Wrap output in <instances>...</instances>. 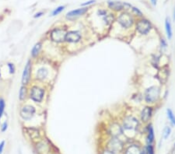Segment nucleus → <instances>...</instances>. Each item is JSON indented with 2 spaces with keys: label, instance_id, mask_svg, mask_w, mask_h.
I'll use <instances>...</instances> for the list:
<instances>
[{
  "label": "nucleus",
  "instance_id": "obj_12",
  "mask_svg": "<svg viewBox=\"0 0 175 154\" xmlns=\"http://www.w3.org/2000/svg\"><path fill=\"white\" fill-rule=\"evenodd\" d=\"M151 114H152V109H151V108H148V107L145 108L144 109H143V111H142V120H143V122H147V121H149V119H150V117H151Z\"/></svg>",
  "mask_w": 175,
  "mask_h": 154
},
{
  "label": "nucleus",
  "instance_id": "obj_23",
  "mask_svg": "<svg viewBox=\"0 0 175 154\" xmlns=\"http://www.w3.org/2000/svg\"><path fill=\"white\" fill-rule=\"evenodd\" d=\"M116 127H114V125L113 126V127H111V129H112V131H111V134H115L116 135H118V134H119V133H121L122 132V131H121V129H120V127H119V126H115Z\"/></svg>",
  "mask_w": 175,
  "mask_h": 154
},
{
  "label": "nucleus",
  "instance_id": "obj_10",
  "mask_svg": "<svg viewBox=\"0 0 175 154\" xmlns=\"http://www.w3.org/2000/svg\"><path fill=\"white\" fill-rule=\"evenodd\" d=\"M108 148H109L110 151L112 152L121 151L122 149V143L119 140L113 139L108 144Z\"/></svg>",
  "mask_w": 175,
  "mask_h": 154
},
{
  "label": "nucleus",
  "instance_id": "obj_27",
  "mask_svg": "<svg viewBox=\"0 0 175 154\" xmlns=\"http://www.w3.org/2000/svg\"><path fill=\"white\" fill-rule=\"evenodd\" d=\"M94 2H95V0H90V1H88V2H84V3L81 4V5H82V6H86V5L94 3Z\"/></svg>",
  "mask_w": 175,
  "mask_h": 154
},
{
  "label": "nucleus",
  "instance_id": "obj_31",
  "mask_svg": "<svg viewBox=\"0 0 175 154\" xmlns=\"http://www.w3.org/2000/svg\"><path fill=\"white\" fill-rule=\"evenodd\" d=\"M43 15V13L42 12H40V13H36L35 16H34V18H37V17H40V16H41Z\"/></svg>",
  "mask_w": 175,
  "mask_h": 154
},
{
  "label": "nucleus",
  "instance_id": "obj_5",
  "mask_svg": "<svg viewBox=\"0 0 175 154\" xmlns=\"http://www.w3.org/2000/svg\"><path fill=\"white\" fill-rule=\"evenodd\" d=\"M151 29V24L146 20H140L137 23V31L143 34H146Z\"/></svg>",
  "mask_w": 175,
  "mask_h": 154
},
{
  "label": "nucleus",
  "instance_id": "obj_4",
  "mask_svg": "<svg viewBox=\"0 0 175 154\" xmlns=\"http://www.w3.org/2000/svg\"><path fill=\"white\" fill-rule=\"evenodd\" d=\"M44 93H45V91L42 89L34 86L31 90V98L36 102H41L42 99H43Z\"/></svg>",
  "mask_w": 175,
  "mask_h": 154
},
{
  "label": "nucleus",
  "instance_id": "obj_11",
  "mask_svg": "<svg viewBox=\"0 0 175 154\" xmlns=\"http://www.w3.org/2000/svg\"><path fill=\"white\" fill-rule=\"evenodd\" d=\"M88 9L86 7L85 8H80V9H77L75 10H72L67 13V18H74V17H77V16H82L84 13H86L87 12Z\"/></svg>",
  "mask_w": 175,
  "mask_h": 154
},
{
  "label": "nucleus",
  "instance_id": "obj_28",
  "mask_svg": "<svg viewBox=\"0 0 175 154\" xmlns=\"http://www.w3.org/2000/svg\"><path fill=\"white\" fill-rule=\"evenodd\" d=\"M132 9H133V11H134V12L136 13V14L139 15V16H142V12L140 10V9H138V8L132 7Z\"/></svg>",
  "mask_w": 175,
  "mask_h": 154
},
{
  "label": "nucleus",
  "instance_id": "obj_21",
  "mask_svg": "<svg viewBox=\"0 0 175 154\" xmlns=\"http://www.w3.org/2000/svg\"><path fill=\"white\" fill-rule=\"evenodd\" d=\"M65 9V6L64 5H61V6H59V7L57 8V9H56L55 10L52 12V16H56V15L59 14V13H61V12H62L63 10H64Z\"/></svg>",
  "mask_w": 175,
  "mask_h": 154
},
{
  "label": "nucleus",
  "instance_id": "obj_20",
  "mask_svg": "<svg viewBox=\"0 0 175 154\" xmlns=\"http://www.w3.org/2000/svg\"><path fill=\"white\" fill-rule=\"evenodd\" d=\"M26 93H27V89H26V87H24V86H22V87L20 88V96H19V97H20V100H22L25 98Z\"/></svg>",
  "mask_w": 175,
  "mask_h": 154
},
{
  "label": "nucleus",
  "instance_id": "obj_34",
  "mask_svg": "<svg viewBox=\"0 0 175 154\" xmlns=\"http://www.w3.org/2000/svg\"><path fill=\"white\" fill-rule=\"evenodd\" d=\"M173 20H175V8H174V10H173Z\"/></svg>",
  "mask_w": 175,
  "mask_h": 154
},
{
  "label": "nucleus",
  "instance_id": "obj_16",
  "mask_svg": "<svg viewBox=\"0 0 175 154\" xmlns=\"http://www.w3.org/2000/svg\"><path fill=\"white\" fill-rule=\"evenodd\" d=\"M154 139V133H153V129L152 126H150V129H149V134L148 137H147V141L150 144H151L153 142Z\"/></svg>",
  "mask_w": 175,
  "mask_h": 154
},
{
  "label": "nucleus",
  "instance_id": "obj_36",
  "mask_svg": "<svg viewBox=\"0 0 175 154\" xmlns=\"http://www.w3.org/2000/svg\"><path fill=\"white\" fill-rule=\"evenodd\" d=\"M174 147H175V145H174Z\"/></svg>",
  "mask_w": 175,
  "mask_h": 154
},
{
  "label": "nucleus",
  "instance_id": "obj_19",
  "mask_svg": "<svg viewBox=\"0 0 175 154\" xmlns=\"http://www.w3.org/2000/svg\"><path fill=\"white\" fill-rule=\"evenodd\" d=\"M170 132H171V129L170 127H165L163 129V139H167L169 137L170 134Z\"/></svg>",
  "mask_w": 175,
  "mask_h": 154
},
{
  "label": "nucleus",
  "instance_id": "obj_35",
  "mask_svg": "<svg viewBox=\"0 0 175 154\" xmlns=\"http://www.w3.org/2000/svg\"><path fill=\"white\" fill-rule=\"evenodd\" d=\"M140 154H145V153H144V152H141V153H140Z\"/></svg>",
  "mask_w": 175,
  "mask_h": 154
},
{
  "label": "nucleus",
  "instance_id": "obj_26",
  "mask_svg": "<svg viewBox=\"0 0 175 154\" xmlns=\"http://www.w3.org/2000/svg\"><path fill=\"white\" fill-rule=\"evenodd\" d=\"M8 66H9V72H10V73H14V71H15V68H14V65H13V64H8Z\"/></svg>",
  "mask_w": 175,
  "mask_h": 154
},
{
  "label": "nucleus",
  "instance_id": "obj_33",
  "mask_svg": "<svg viewBox=\"0 0 175 154\" xmlns=\"http://www.w3.org/2000/svg\"><path fill=\"white\" fill-rule=\"evenodd\" d=\"M104 154H114L112 152H111V151H107V152H104Z\"/></svg>",
  "mask_w": 175,
  "mask_h": 154
},
{
  "label": "nucleus",
  "instance_id": "obj_2",
  "mask_svg": "<svg viewBox=\"0 0 175 154\" xmlns=\"http://www.w3.org/2000/svg\"><path fill=\"white\" fill-rule=\"evenodd\" d=\"M34 112H35V109H34V107L30 105L24 106L21 109V111H20V116L24 120L28 121L31 119Z\"/></svg>",
  "mask_w": 175,
  "mask_h": 154
},
{
  "label": "nucleus",
  "instance_id": "obj_7",
  "mask_svg": "<svg viewBox=\"0 0 175 154\" xmlns=\"http://www.w3.org/2000/svg\"><path fill=\"white\" fill-rule=\"evenodd\" d=\"M138 126V121L133 117H128L124 121V127L125 129L133 130L136 129Z\"/></svg>",
  "mask_w": 175,
  "mask_h": 154
},
{
  "label": "nucleus",
  "instance_id": "obj_17",
  "mask_svg": "<svg viewBox=\"0 0 175 154\" xmlns=\"http://www.w3.org/2000/svg\"><path fill=\"white\" fill-rule=\"evenodd\" d=\"M41 43H38L34 45V48H33L32 49V52H31V54H32L33 56L38 55V54L40 52V49H41Z\"/></svg>",
  "mask_w": 175,
  "mask_h": 154
},
{
  "label": "nucleus",
  "instance_id": "obj_32",
  "mask_svg": "<svg viewBox=\"0 0 175 154\" xmlns=\"http://www.w3.org/2000/svg\"><path fill=\"white\" fill-rule=\"evenodd\" d=\"M151 1V2H152V4L153 5H156V2H157V0H150Z\"/></svg>",
  "mask_w": 175,
  "mask_h": 154
},
{
  "label": "nucleus",
  "instance_id": "obj_8",
  "mask_svg": "<svg viewBox=\"0 0 175 154\" xmlns=\"http://www.w3.org/2000/svg\"><path fill=\"white\" fill-rule=\"evenodd\" d=\"M31 65L30 61L27 62L26 65L24 70H23V75H22V83L23 85L27 84L28 81L30 80V76H31Z\"/></svg>",
  "mask_w": 175,
  "mask_h": 154
},
{
  "label": "nucleus",
  "instance_id": "obj_22",
  "mask_svg": "<svg viewBox=\"0 0 175 154\" xmlns=\"http://www.w3.org/2000/svg\"><path fill=\"white\" fill-rule=\"evenodd\" d=\"M167 115H168V117H169V118H170V120L171 121L172 123H173L175 126V117H174V115H173V112H172V111L170 109L167 110Z\"/></svg>",
  "mask_w": 175,
  "mask_h": 154
},
{
  "label": "nucleus",
  "instance_id": "obj_14",
  "mask_svg": "<svg viewBox=\"0 0 175 154\" xmlns=\"http://www.w3.org/2000/svg\"><path fill=\"white\" fill-rule=\"evenodd\" d=\"M165 27H166L167 35L168 39H171V38H172V29H171V25H170V19L169 18H167L166 22H165Z\"/></svg>",
  "mask_w": 175,
  "mask_h": 154
},
{
  "label": "nucleus",
  "instance_id": "obj_15",
  "mask_svg": "<svg viewBox=\"0 0 175 154\" xmlns=\"http://www.w3.org/2000/svg\"><path fill=\"white\" fill-rule=\"evenodd\" d=\"M48 70L45 68H41L38 69V72H37V78L39 79H44L45 77L48 75Z\"/></svg>",
  "mask_w": 175,
  "mask_h": 154
},
{
  "label": "nucleus",
  "instance_id": "obj_30",
  "mask_svg": "<svg viewBox=\"0 0 175 154\" xmlns=\"http://www.w3.org/2000/svg\"><path fill=\"white\" fill-rule=\"evenodd\" d=\"M7 129V122H5L3 124H2V132H5V130Z\"/></svg>",
  "mask_w": 175,
  "mask_h": 154
},
{
  "label": "nucleus",
  "instance_id": "obj_9",
  "mask_svg": "<svg viewBox=\"0 0 175 154\" xmlns=\"http://www.w3.org/2000/svg\"><path fill=\"white\" fill-rule=\"evenodd\" d=\"M81 36L79 32L77 31H70V32L66 33V38H65V41H68V42H78L80 40Z\"/></svg>",
  "mask_w": 175,
  "mask_h": 154
},
{
  "label": "nucleus",
  "instance_id": "obj_1",
  "mask_svg": "<svg viewBox=\"0 0 175 154\" xmlns=\"http://www.w3.org/2000/svg\"><path fill=\"white\" fill-rule=\"evenodd\" d=\"M160 96V89L157 86H151L148 88L145 93V97L146 100L148 103L155 102L156 100H157Z\"/></svg>",
  "mask_w": 175,
  "mask_h": 154
},
{
  "label": "nucleus",
  "instance_id": "obj_3",
  "mask_svg": "<svg viewBox=\"0 0 175 154\" xmlns=\"http://www.w3.org/2000/svg\"><path fill=\"white\" fill-rule=\"evenodd\" d=\"M118 23L124 27H130L133 23V19L129 13H124L118 17Z\"/></svg>",
  "mask_w": 175,
  "mask_h": 154
},
{
  "label": "nucleus",
  "instance_id": "obj_18",
  "mask_svg": "<svg viewBox=\"0 0 175 154\" xmlns=\"http://www.w3.org/2000/svg\"><path fill=\"white\" fill-rule=\"evenodd\" d=\"M140 153H141V152H140V149H139V148L136 146L130 147V148L127 150V152H126V154H140Z\"/></svg>",
  "mask_w": 175,
  "mask_h": 154
},
{
  "label": "nucleus",
  "instance_id": "obj_6",
  "mask_svg": "<svg viewBox=\"0 0 175 154\" xmlns=\"http://www.w3.org/2000/svg\"><path fill=\"white\" fill-rule=\"evenodd\" d=\"M66 32L63 30L61 29H56L55 31H53L51 34V38L54 41L56 42H62V41H65V38H66Z\"/></svg>",
  "mask_w": 175,
  "mask_h": 154
},
{
  "label": "nucleus",
  "instance_id": "obj_24",
  "mask_svg": "<svg viewBox=\"0 0 175 154\" xmlns=\"http://www.w3.org/2000/svg\"><path fill=\"white\" fill-rule=\"evenodd\" d=\"M4 108H5V102H4V100L2 99H0V118H2Z\"/></svg>",
  "mask_w": 175,
  "mask_h": 154
},
{
  "label": "nucleus",
  "instance_id": "obj_29",
  "mask_svg": "<svg viewBox=\"0 0 175 154\" xmlns=\"http://www.w3.org/2000/svg\"><path fill=\"white\" fill-rule=\"evenodd\" d=\"M4 146H5V141H2L1 143H0V154L2 153V151L4 149Z\"/></svg>",
  "mask_w": 175,
  "mask_h": 154
},
{
  "label": "nucleus",
  "instance_id": "obj_25",
  "mask_svg": "<svg viewBox=\"0 0 175 154\" xmlns=\"http://www.w3.org/2000/svg\"><path fill=\"white\" fill-rule=\"evenodd\" d=\"M146 149H147V152H148V154H154L153 148V146L150 145V144L148 146H147Z\"/></svg>",
  "mask_w": 175,
  "mask_h": 154
},
{
  "label": "nucleus",
  "instance_id": "obj_13",
  "mask_svg": "<svg viewBox=\"0 0 175 154\" xmlns=\"http://www.w3.org/2000/svg\"><path fill=\"white\" fill-rule=\"evenodd\" d=\"M108 5H109V7L111 9H114V10H122L124 7H125V5L124 3H122V2H108Z\"/></svg>",
  "mask_w": 175,
  "mask_h": 154
}]
</instances>
